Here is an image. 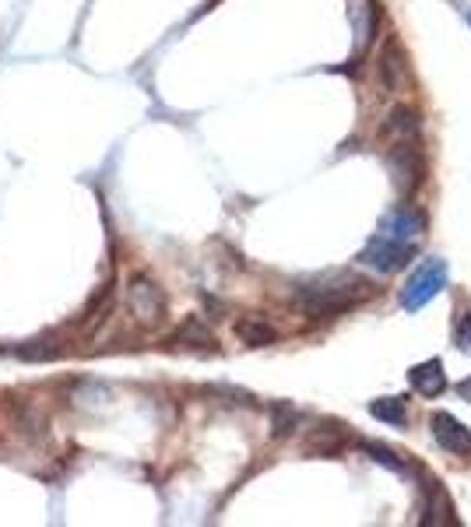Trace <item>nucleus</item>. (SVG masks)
I'll use <instances>...</instances> for the list:
<instances>
[{
	"label": "nucleus",
	"instance_id": "1",
	"mask_svg": "<svg viewBox=\"0 0 471 527\" xmlns=\"http://www.w3.org/2000/svg\"><path fill=\"white\" fill-rule=\"evenodd\" d=\"M363 292H366V285L359 278L341 274V278H331V282H320V285L303 289L299 299H303V306H306L310 316H335L341 310H348Z\"/></svg>",
	"mask_w": 471,
	"mask_h": 527
},
{
	"label": "nucleus",
	"instance_id": "2",
	"mask_svg": "<svg viewBox=\"0 0 471 527\" xmlns=\"http://www.w3.org/2000/svg\"><path fill=\"white\" fill-rule=\"evenodd\" d=\"M446 278H450V271H446V261H422L416 271H412V278L405 282V289H401V306L405 310H422L426 303H433L440 292L446 289Z\"/></svg>",
	"mask_w": 471,
	"mask_h": 527
},
{
	"label": "nucleus",
	"instance_id": "3",
	"mask_svg": "<svg viewBox=\"0 0 471 527\" xmlns=\"http://www.w3.org/2000/svg\"><path fill=\"white\" fill-rule=\"evenodd\" d=\"M416 257V246H408V243H397V239L384 236V233H376V236L366 243V250L359 254V264L369 267V271H376V274H394V271H401V267H408Z\"/></svg>",
	"mask_w": 471,
	"mask_h": 527
},
{
	"label": "nucleus",
	"instance_id": "4",
	"mask_svg": "<svg viewBox=\"0 0 471 527\" xmlns=\"http://www.w3.org/2000/svg\"><path fill=\"white\" fill-rule=\"evenodd\" d=\"M127 310L141 323H158L165 316V292L158 289L152 278L137 274V278H131V285H127Z\"/></svg>",
	"mask_w": 471,
	"mask_h": 527
},
{
	"label": "nucleus",
	"instance_id": "5",
	"mask_svg": "<svg viewBox=\"0 0 471 527\" xmlns=\"http://www.w3.org/2000/svg\"><path fill=\"white\" fill-rule=\"evenodd\" d=\"M429 425H433V440H436L446 453H457V457H468L471 453L468 425H461L450 412H436V415L429 419Z\"/></svg>",
	"mask_w": 471,
	"mask_h": 527
},
{
	"label": "nucleus",
	"instance_id": "6",
	"mask_svg": "<svg viewBox=\"0 0 471 527\" xmlns=\"http://www.w3.org/2000/svg\"><path fill=\"white\" fill-rule=\"evenodd\" d=\"M380 233L384 236L397 239V243H408V246H416L426 233V214L419 208H397L391 211L387 218H384V225H380Z\"/></svg>",
	"mask_w": 471,
	"mask_h": 527
},
{
	"label": "nucleus",
	"instance_id": "7",
	"mask_svg": "<svg viewBox=\"0 0 471 527\" xmlns=\"http://www.w3.org/2000/svg\"><path fill=\"white\" fill-rule=\"evenodd\" d=\"M387 162H391V173H394V184H397V190H412V186L419 184L422 176V162H419V152L412 148V141H401V144H394L391 155H387Z\"/></svg>",
	"mask_w": 471,
	"mask_h": 527
},
{
	"label": "nucleus",
	"instance_id": "8",
	"mask_svg": "<svg viewBox=\"0 0 471 527\" xmlns=\"http://www.w3.org/2000/svg\"><path fill=\"white\" fill-rule=\"evenodd\" d=\"M352 28H356V56H363L380 28V11L373 0H352Z\"/></svg>",
	"mask_w": 471,
	"mask_h": 527
},
{
	"label": "nucleus",
	"instance_id": "9",
	"mask_svg": "<svg viewBox=\"0 0 471 527\" xmlns=\"http://www.w3.org/2000/svg\"><path fill=\"white\" fill-rule=\"evenodd\" d=\"M408 383H412V391L422 394V397L444 394V387H446L444 363H440V359H426V363H419V366H412V373H408Z\"/></svg>",
	"mask_w": 471,
	"mask_h": 527
},
{
	"label": "nucleus",
	"instance_id": "10",
	"mask_svg": "<svg viewBox=\"0 0 471 527\" xmlns=\"http://www.w3.org/2000/svg\"><path fill=\"white\" fill-rule=\"evenodd\" d=\"M236 338L250 348H264L275 342V327L264 316H243V320H236Z\"/></svg>",
	"mask_w": 471,
	"mask_h": 527
},
{
	"label": "nucleus",
	"instance_id": "11",
	"mask_svg": "<svg viewBox=\"0 0 471 527\" xmlns=\"http://www.w3.org/2000/svg\"><path fill=\"white\" fill-rule=\"evenodd\" d=\"M384 131H387V137L397 141V144H401V141H412V137L419 134V116H416L408 105H397V109H391Z\"/></svg>",
	"mask_w": 471,
	"mask_h": 527
},
{
	"label": "nucleus",
	"instance_id": "12",
	"mask_svg": "<svg viewBox=\"0 0 471 527\" xmlns=\"http://www.w3.org/2000/svg\"><path fill=\"white\" fill-rule=\"evenodd\" d=\"M173 344H190V348H215V334L201 316H190L184 327L173 334Z\"/></svg>",
	"mask_w": 471,
	"mask_h": 527
},
{
	"label": "nucleus",
	"instance_id": "13",
	"mask_svg": "<svg viewBox=\"0 0 471 527\" xmlns=\"http://www.w3.org/2000/svg\"><path fill=\"white\" fill-rule=\"evenodd\" d=\"M369 412H373V419L387 422V425H405V422H408L405 401H397V397H380V401H373Z\"/></svg>",
	"mask_w": 471,
	"mask_h": 527
},
{
	"label": "nucleus",
	"instance_id": "14",
	"mask_svg": "<svg viewBox=\"0 0 471 527\" xmlns=\"http://www.w3.org/2000/svg\"><path fill=\"white\" fill-rule=\"evenodd\" d=\"M299 429V412L296 408H288V404H275L271 408V433L278 436V440H286Z\"/></svg>",
	"mask_w": 471,
	"mask_h": 527
},
{
	"label": "nucleus",
	"instance_id": "15",
	"mask_svg": "<svg viewBox=\"0 0 471 527\" xmlns=\"http://www.w3.org/2000/svg\"><path fill=\"white\" fill-rule=\"evenodd\" d=\"M359 447L366 450V453L373 457V461H376V464L391 468L394 474H405V472H408V468H405V461H401V457H397V453H394L391 447H384V443H373V440H363Z\"/></svg>",
	"mask_w": 471,
	"mask_h": 527
},
{
	"label": "nucleus",
	"instance_id": "16",
	"mask_svg": "<svg viewBox=\"0 0 471 527\" xmlns=\"http://www.w3.org/2000/svg\"><path fill=\"white\" fill-rule=\"evenodd\" d=\"M457 344L465 348V352H471V313L461 316V323H457Z\"/></svg>",
	"mask_w": 471,
	"mask_h": 527
},
{
	"label": "nucleus",
	"instance_id": "17",
	"mask_svg": "<svg viewBox=\"0 0 471 527\" xmlns=\"http://www.w3.org/2000/svg\"><path fill=\"white\" fill-rule=\"evenodd\" d=\"M457 394L465 397V401H471V376H468V380H461V383H457Z\"/></svg>",
	"mask_w": 471,
	"mask_h": 527
},
{
	"label": "nucleus",
	"instance_id": "18",
	"mask_svg": "<svg viewBox=\"0 0 471 527\" xmlns=\"http://www.w3.org/2000/svg\"><path fill=\"white\" fill-rule=\"evenodd\" d=\"M468 22H471V11H468Z\"/></svg>",
	"mask_w": 471,
	"mask_h": 527
}]
</instances>
